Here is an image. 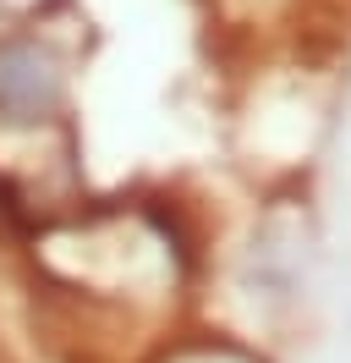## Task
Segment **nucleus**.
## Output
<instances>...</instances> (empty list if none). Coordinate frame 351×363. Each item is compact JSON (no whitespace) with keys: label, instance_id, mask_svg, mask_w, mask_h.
<instances>
[{"label":"nucleus","instance_id":"f257e3e1","mask_svg":"<svg viewBox=\"0 0 351 363\" xmlns=\"http://www.w3.org/2000/svg\"><path fill=\"white\" fill-rule=\"evenodd\" d=\"M50 94H55V77L44 72V61H33V55L0 61V105L6 111H39V105H50Z\"/></svg>","mask_w":351,"mask_h":363}]
</instances>
